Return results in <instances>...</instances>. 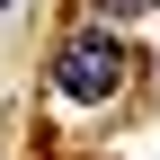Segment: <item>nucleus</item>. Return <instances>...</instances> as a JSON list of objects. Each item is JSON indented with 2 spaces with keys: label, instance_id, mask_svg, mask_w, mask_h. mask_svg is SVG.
<instances>
[{
  "label": "nucleus",
  "instance_id": "1",
  "mask_svg": "<svg viewBox=\"0 0 160 160\" xmlns=\"http://www.w3.org/2000/svg\"><path fill=\"white\" fill-rule=\"evenodd\" d=\"M125 71H133V53H125V36H116V18H89V27H71L62 45H53V89L80 98V107H107V98L125 89Z\"/></svg>",
  "mask_w": 160,
  "mask_h": 160
},
{
  "label": "nucleus",
  "instance_id": "2",
  "mask_svg": "<svg viewBox=\"0 0 160 160\" xmlns=\"http://www.w3.org/2000/svg\"><path fill=\"white\" fill-rule=\"evenodd\" d=\"M98 18H116V27H125V18H142V9H160V0H89Z\"/></svg>",
  "mask_w": 160,
  "mask_h": 160
},
{
  "label": "nucleus",
  "instance_id": "3",
  "mask_svg": "<svg viewBox=\"0 0 160 160\" xmlns=\"http://www.w3.org/2000/svg\"><path fill=\"white\" fill-rule=\"evenodd\" d=\"M0 9H9V0H0Z\"/></svg>",
  "mask_w": 160,
  "mask_h": 160
}]
</instances>
